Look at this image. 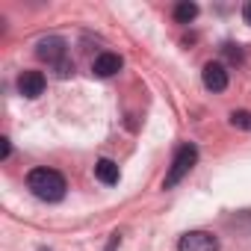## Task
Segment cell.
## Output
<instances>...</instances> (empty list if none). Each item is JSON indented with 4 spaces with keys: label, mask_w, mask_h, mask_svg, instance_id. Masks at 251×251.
<instances>
[{
    "label": "cell",
    "mask_w": 251,
    "mask_h": 251,
    "mask_svg": "<svg viewBox=\"0 0 251 251\" xmlns=\"http://www.w3.org/2000/svg\"><path fill=\"white\" fill-rule=\"evenodd\" d=\"M121 65H124L121 56L106 50V53H100V56L92 62V71H95V77H115V74L121 71Z\"/></svg>",
    "instance_id": "cell-7"
},
{
    "label": "cell",
    "mask_w": 251,
    "mask_h": 251,
    "mask_svg": "<svg viewBox=\"0 0 251 251\" xmlns=\"http://www.w3.org/2000/svg\"><path fill=\"white\" fill-rule=\"evenodd\" d=\"M201 80L210 92H225L227 89V68L222 62H207L201 71Z\"/></svg>",
    "instance_id": "cell-5"
},
{
    "label": "cell",
    "mask_w": 251,
    "mask_h": 251,
    "mask_svg": "<svg viewBox=\"0 0 251 251\" xmlns=\"http://www.w3.org/2000/svg\"><path fill=\"white\" fill-rule=\"evenodd\" d=\"M45 74L42 71H24L21 77H18V92L24 95V98H30V100H36L42 92H45Z\"/></svg>",
    "instance_id": "cell-6"
},
{
    "label": "cell",
    "mask_w": 251,
    "mask_h": 251,
    "mask_svg": "<svg viewBox=\"0 0 251 251\" xmlns=\"http://www.w3.org/2000/svg\"><path fill=\"white\" fill-rule=\"evenodd\" d=\"M36 56L42 59V62H48V65H62L65 62V56H68V45H65V39L62 36H48V39H39V45H36Z\"/></svg>",
    "instance_id": "cell-3"
},
{
    "label": "cell",
    "mask_w": 251,
    "mask_h": 251,
    "mask_svg": "<svg viewBox=\"0 0 251 251\" xmlns=\"http://www.w3.org/2000/svg\"><path fill=\"white\" fill-rule=\"evenodd\" d=\"M95 177L100 180V183H106V186H112V183H118V177H121V172H118V166L112 163V160H98L95 163Z\"/></svg>",
    "instance_id": "cell-8"
},
{
    "label": "cell",
    "mask_w": 251,
    "mask_h": 251,
    "mask_svg": "<svg viewBox=\"0 0 251 251\" xmlns=\"http://www.w3.org/2000/svg\"><path fill=\"white\" fill-rule=\"evenodd\" d=\"M27 189H30L39 201L53 204V201H62V198H65L68 183H65V177H62L56 169H33V172L27 175Z\"/></svg>",
    "instance_id": "cell-1"
},
{
    "label": "cell",
    "mask_w": 251,
    "mask_h": 251,
    "mask_svg": "<svg viewBox=\"0 0 251 251\" xmlns=\"http://www.w3.org/2000/svg\"><path fill=\"white\" fill-rule=\"evenodd\" d=\"M118 242H121V236H118V233H115V236H112V239H109V245H106V251H115V248H118Z\"/></svg>",
    "instance_id": "cell-13"
},
{
    "label": "cell",
    "mask_w": 251,
    "mask_h": 251,
    "mask_svg": "<svg viewBox=\"0 0 251 251\" xmlns=\"http://www.w3.org/2000/svg\"><path fill=\"white\" fill-rule=\"evenodd\" d=\"M0 142H3V151H0V157L6 160V157H9V139H0Z\"/></svg>",
    "instance_id": "cell-14"
},
{
    "label": "cell",
    "mask_w": 251,
    "mask_h": 251,
    "mask_svg": "<svg viewBox=\"0 0 251 251\" xmlns=\"http://www.w3.org/2000/svg\"><path fill=\"white\" fill-rule=\"evenodd\" d=\"M39 251H48V248H39Z\"/></svg>",
    "instance_id": "cell-15"
},
{
    "label": "cell",
    "mask_w": 251,
    "mask_h": 251,
    "mask_svg": "<svg viewBox=\"0 0 251 251\" xmlns=\"http://www.w3.org/2000/svg\"><path fill=\"white\" fill-rule=\"evenodd\" d=\"M230 124H233L236 130H248L251 133V112L248 109H233L230 112Z\"/></svg>",
    "instance_id": "cell-10"
},
{
    "label": "cell",
    "mask_w": 251,
    "mask_h": 251,
    "mask_svg": "<svg viewBox=\"0 0 251 251\" xmlns=\"http://www.w3.org/2000/svg\"><path fill=\"white\" fill-rule=\"evenodd\" d=\"M195 18H198V3H192V0H180L175 6V21L177 24H189Z\"/></svg>",
    "instance_id": "cell-9"
},
{
    "label": "cell",
    "mask_w": 251,
    "mask_h": 251,
    "mask_svg": "<svg viewBox=\"0 0 251 251\" xmlns=\"http://www.w3.org/2000/svg\"><path fill=\"white\" fill-rule=\"evenodd\" d=\"M177 251H219V239L210 230H189L177 239Z\"/></svg>",
    "instance_id": "cell-4"
},
{
    "label": "cell",
    "mask_w": 251,
    "mask_h": 251,
    "mask_svg": "<svg viewBox=\"0 0 251 251\" xmlns=\"http://www.w3.org/2000/svg\"><path fill=\"white\" fill-rule=\"evenodd\" d=\"M225 56H227L230 62H239V59H242V50L233 48V45H225Z\"/></svg>",
    "instance_id": "cell-11"
},
{
    "label": "cell",
    "mask_w": 251,
    "mask_h": 251,
    "mask_svg": "<svg viewBox=\"0 0 251 251\" xmlns=\"http://www.w3.org/2000/svg\"><path fill=\"white\" fill-rule=\"evenodd\" d=\"M195 163H198V148L192 145V142H186V145H180L177 151H175V160H172V166H169V172H166V180H163V189H175L192 169H195Z\"/></svg>",
    "instance_id": "cell-2"
},
{
    "label": "cell",
    "mask_w": 251,
    "mask_h": 251,
    "mask_svg": "<svg viewBox=\"0 0 251 251\" xmlns=\"http://www.w3.org/2000/svg\"><path fill=\"white\" fill-rule=\"evenodd\" d=\"M242 18H245V24L251 27V3H245V6H242Z\"/></svg>",
    "instance_id": "cell-12"
}]
</instances>
